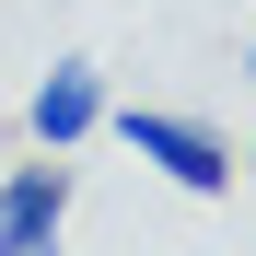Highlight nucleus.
<instances>
[{"label": "nucleus", "instance_id": "nucleus-2", "mask_svg": "<svg viewBox=\"0 0 256 256\" xmlns=\"http://www.w3.org/2000/svg\"><path fill=\"white\" fill-rule=\"evenodd\" d=\"M70 233V152H35L0 175V256H58Z\"/></svg>", "mask_w": 256, "mask_h": 256}, {"label": "nucleus", "instance_id": "nucleus-1", "mask_svg": "<svg viewBox=\"0 0 256 256\" xmlns=\"http://www.w3.org/2000/svg\"><path fill=\"white\" fill-rule=\"evenodd\" d=\"M105 128L152 163L163 186H186V198H233V175H244V163H233V140H222L210 116H175V105H116Z\"/></svg>", "mask_w": 256, "mask_h": 256}, {"label": "nucleus", "instance_id": "nucleus-3", "mask_svg": "<svg viewBox=\"0 0 256 256\" xmlns=\"http://www.w3.org/2000/svg\"><path fill=\"white\" fill-rule=\"evenodd\" d=\"M24 116H35V152H82V140L116 116V105H105V70H94V58H58L47 82H35Z\"/></svg>", "mask_w": 256, "mask_h": 256}, {"label": "nucleus", "instance_id": "nucleus-5", "mask_svg": "<svg viewBox=\"0 0 256 256\" xmlns=\"http://www.w3.org/2000/svg\"><path fill=\"white\" fill-rule=\"evenodd\" d=\"M244 175H256V140H244Z\"/></svg>", "mask_w": 256, "mask_h": 256}, {"label": "nucleus", "instance_id": "nucleus-4", "mask_svg": "<svg viewBox=\"0 0 256 256\" xmlns=\"http://www.w3.org/2000/svg\"><path fill=\"white\" fill-rule=\"evenodd\" d=\"M244 70H256V35H244Z\"/></svg>", "mask_w": 256, "mask_h": 256}]
</instances>
